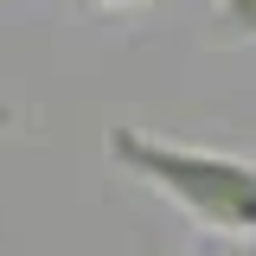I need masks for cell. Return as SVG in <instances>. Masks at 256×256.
Returning a JSON list of instances; mask_svg holds the SVG:
<instances>
[{"mask_svg":"<svg viewBox=\"0 0 256 256\" xmlns=\"http://www.w3.org/2000/svg\"><path fill=\"white\" fill-rule=\"evenodd\" d=\"M186 256H256V237H205Z\"/></svg>","mask_w":256,"mask_h":256,"instance_id":"obj_3","label":"cell"},{"mask_svg":"<svg viewBox=\"0 0 256 256\" xmlns=\"http://www.w3.org/2000/svg\"><path fill=\"white\" fill-rule=\"evenodd\" d=\"M212 20L224 45H256V0H212Z\"/></svg>","mask_w":256,"mask_h":256,"instance_id":"obj_2","label":"cell"},{"mask_svg":"<svg viewBox=\"0 0 256 256\" xmlns=\"http://www.w3.org/2000/svg\"><path fill=\"white\" fill-rule=\"evenodd\" d=\"M109 160L128 180L173 198L198 230L218 237H256V160L230 148H192L148 128H109Z\"/></svg>","mask_w":256,"mask_h":256,"instance_id":"obj_1","label":"cell"},{"mask_svg":"<svg viewBox=\"0 0 256 256\" xmlns=\"http://www.w3.org/2000/svg\"><path fill=\"white\" fill-rule=\"evenodd\" d=\"M90 6H141V0H90Z\"/></svg>","mask_w":256,"mask_h":256,"instance_id":"obj_4","label":"cell"},{"mask_svg":"<svg viewBox=\"0 0 256 256\" xmlns=\"http://www.w3.org/2000/svg\"><path fill=\"white\" fill-rule=\"evenodd\" d=\"M6 122H13V109H6V102H0V134H6Z\"/></svg>","mask_w":256,"mask_h":256,"instance_id":"obj_5","label":"cell"}]
</instances>
